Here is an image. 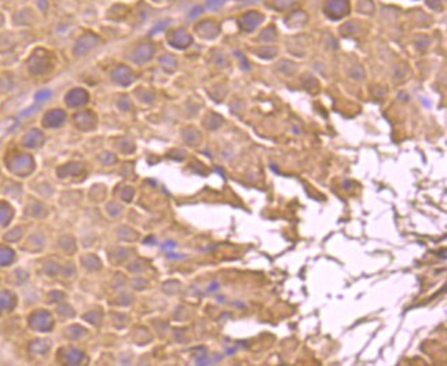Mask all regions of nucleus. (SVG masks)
Wrapping results in <instances>:
<instances>
[{
  "label": "nucleus",
  "instance_id": "f257e3e1",
  "mask_svg": "<svg viewBox=\"0 0 447 366\" xmlns=\"http://www.w3.org/2000/svg\"><path fill=\"white\" fill-rule=\"evenodd\" d=\"M350 1L348 0H328L324 4V11L330 20H341L350 13Z\"/></svg>",
  "mask_w": 447,
  "mask_h": 366
},
{
  "label": "nucleus",
  "instance_id": "f03ea898",
  "mask_svg": "<svg viewBox=\"0 0 447 366\" xmlns=\"http://www.w3.org/2000/svg\"><path fill=\"white\" fill-rule=\"evenodd\" d=\"M98 41H99V38H98L97 35L87 32L83 36H80V39L76 41L73 51H75V54H76L78 57L85 55L88 51H91L94 47L97 46Z\"/></svg>",
  "mask_w": 447,
  "mask_h": 366
},
{
  "label": "nucleus",
  "instance_id": "7ed1b4c3",
  "mask_svg": "<svg viewBox=\"0 0 447 366\" xmlns=\"http://www.w3.org/2000/svg\"><path fill=\"white\" fill-rule=\"evenodd\" d=\"M264 16L259 11H248L244 16L239 18V28L244 32H252L254 31L260 23L263 22Z\"/></svg>",
  "mask_w": 447,
  "mask_h": 366
},
{
  "label": "nucleus",
  "instance_id": "20e7f679",
  "mask_svg": "<svg viewBox=\"0 0 447 366\" xmlns=\"http://www.w3.org/2000/svg\"><path fill=\"white\" fill-rule=\"evenodd\" d=\"M8 168L16 172L18 175H26L29 174L32 169H33V160L29 156H25V154H19L13 159V161L10 163Z\"/></svg>",
  "mask_w": 447,
  "mask_h": 366
},
{
  "label": "nucleus",
  "instance_id": "39448f33",
  "mask_svg": "<svg viewBox=\"0 0 447 366\" xmlns=\"http://www.w3.org/2000/svg\"><path fill=\"white\" fill-rule=\"evenodd\" d=\"M168 41L171 43V46L176 47L179 50H183L186 47H189L192 44L193 39L189 35V32L183 29V28H177L175 31H172L168 35Z\"/></svg>",
  "mask_w": 447,
  "mask_h": 366
},
{
  "label": "nucleus",
  "instance_id": "423d86ee",
  "mask_svg": "<svg viewBox=\"0 0 447 366\" xmlns=\"http://www.w3.org/2000/svg\"><path fill=\"white\" fill-rule=\"evenodd\" d=\"M153 54H155V47L150 43H142L135 47V50L132 51L131 60L135 63H145L153 57Z\"/></svg>",
  "mask_w": 447,
  "mask_h": 366
},
{
  "label": "nucleus",
  "instance_id": "0eeeda50",
  "mask_svg": "<svg viewBox=\"0 0 447 366\" xmlns=\"http://www.w3.org/2000/svg\"><path fill=\"white\" fill-rule=\"evenodd\" d=\"M47 66H48V60H47V54L44 51H36L31 57L29 60V70L32 73H43L46 72Z\"/></svg>",
  "mask_w": 447,
  "mask_h": 366
},
{
  "label": "nucleus",
  "instance_id": "6e6552de",
  "mask_svg": "<svg viewBox=\"0 0 447 366\" xmlns=\"http://www.w3.org/2000/svg\"><path fill=\"white\" fill-rule=\"evenodd\" d=\"M195 31H197V33L200 35L201 38L214 39L219 35L220 29H219V25L215 21L207 20V21H202V22L198 23L195 26Z\"/></svg>",
  "mask_w": 447,
  "mask_h": 366
},
{
  "label": "nucleus",
  "instance_id": "1a4fd4ad",
  "mask_svg": "<svg viewBox=\"0 0 447 366\" xmlns=\"http://www.w3.org/2000/svg\"><path fill=\"white\" fill-rule=\"evenodd\" d=\"M112 77H113V80H115L117 84H120V85H130V84L134 81V73H132V70L130 68H127V66H123V65L113 70Z\"/></svg>",
  "mask_w": 447,
  "mask_h": 366
},
{
  "label": "nucleus",
  "instance_id": "9d476101",
  "mask_svg": "<svg viewBox=\"0 0 447 366\" xmlns=\"http://www.w3.org/2000/svg\"><path fill=\"white\" fill-rule=\"evenodd\" d=\"M307 22H309V16L301 10L291 11L285 18V23L291 28H301Z\"/></svg>",
  "mask_w": 447,
  "mask_h": 366
},
{
  "label": "nucleus",
  "instance_id": "9b49d317",
  "mask_svg": "<svg viewBox=\"0 0 447 366\" xmlns=\"http://www.w3.org/2000/svg\"><path fill=\"white\" fill-rule=\"evenodd\" d=\"M31 325L32 328L40 329V330H47V329H50V326L53 325V321H51L50 314L44 313V311H39V313H35L32 315Z\"/></svg>",
  "mask_w": 447,
  "mask_h": 366
},
{
  "label": "nucleus",
  "instance_id": "f8f14e48",
  "mask_svg": "<svg viewBox=\"0 0 447 366\" xmlns=\"http://www.w3.org/2000/svg\"><path fill=\"white\" fill-rule=\"evenodd\" d=\"M65 113L59 110V109H54V110H51V112H48L44 116V119H43V124L46 125V127H58V125H61L62 122H65Z\"/></svg>",
  "mask_w": 447,
  "mask_h": 366
},
{
  "label": "nucleus",
  "instance_id": "ddd939ff",
  "mask_svg": "<svg viewBox=\"0 0 447 366\" xmlns=\"http://www.w3.org/2000/svg\"><path fill=\"white\" fill-rule=\"evenodd\" d=\"M87 98H88L87 92L83 91V90H80V88H76V90L70 91L69 94L66 95V103H68L70 107L81 106V105H84L85 102H87Z\"/></svg>",
  "mask_w": 447,
  "mask_h": 366
},
{
  "label": "nucleus",
  "instance_id": "4468645a",
  "mask_svg": "<svg viewBox=\"0 0 447 366\" xmlns=\"http://www.w3.org/2000/svg\"><path fill=\"white\" fill-rule=\"evenodd\" d=\"M43 139H44L43 134L39 130H32L23 137V145L28 147H36V146L41 145Z\"/></svg>",
  "mask_w": 447,
  "mask_h": 366
},
{
  "label": "nucleus",
  "instance_id": "2eb2a0df",
  "mask_svg": "<svg viewBox=\"0 0 447 366\" xmlns=\"http://www.w3.org/2000/svg\"><path fill=\"white\" fill-rule=\"evenodd\" d=\"M14 305H16V298L11 293H8V292L0 293V311L11 310V307Z\"/></svg>",
  "mask_w": 447,
  "mask_h": 366
},
{
  "label": "nucleus",
  "instance_id": "dca6fc26",
  "mask_svg": "<svg viewBox=\"0 0 447 366\" xmlns=\"http://www.w3.org/2000/svg\"><path fill=\"white\" fill-rule=\"evenodd\" d=\"M277 39V29L270 25V26H267V28H264V31L260 33V36H259V40L260 41H264V43H270V41H274Z\"/></svg>",
  "mask_w": 447,
  "mask_h": 366
},
{
  "label": "nucleus",
  "instance_id": "f3484780",
  "mask_svg": "<svg viewBox=\"0 0 447 366\" xmlns=\"http://www.w3.org/2000/svg\"><path fill=\"white\" fill-rule=\"evenodd\" d=\"M256 53H257V55H259L260 58L271 60V58H274V55H277L278 48L274 46H263L260 47Z\"/></svg>",
  "mask_w": 447,
  "mask_h": 366
},
{
  "label": "nucleus",
  "instance_id": "a211bd4d",
  "mask_svg": "<svg viewBox=\"0 0 447 366\" xmlns=\"http://www.w3.org/2000/svg\"><path fill=\"white\" fill-rule=\"evenodd\" d=\"M14 259V253L6 246H0V266H7Z\"/></svg>",
  "mask_w": 447,
  "mask_h": 366
},
{
  "label": "nucleus",
  "instance_id": "6ab92c4d",
  "mask_svg": "<svg viewBox=\"0 0 447 366\" xmlns=\"http://www.w3.org/2000/svg\"><path fill=\"white\" fill-rule=\"evenodd\" d=\"M11 216H13L11 208L4 203H0V224H3V226L7 224L11 219Z\"/></svg>",
  "mask_w": 447,
  "mask_h": 366
},
{
  "label": "nucleus",
  "instance_id": "aec40b11",
  "mask_svg": "<svg viewBox=\"0 0 447 366\" xmlns=\"http://www.w3.org/2000/svg\"><path fill=\"white\" fill-rule=\"evenodd\" d=\"M296 1H297V0H272L271 7L275 8L278 11H286V10H289L292 6H294Z\"/></svg>",
  "mask_w": 447,
  "mask_h": 366
},
{
  "label": "nucleus",
  "instance_id": "412c9836",
  "mask_svg": "<svg viewBox=\"0 0 447 366\" xmlns=\"http://www.w3.org/2000/svg\"><path fill=\"white\" fill-rule=\"evenodd\" d=\"M277 69L279 72H282V73H285V75H292L293 72H296V69H297V65L296 63H293L291 61H279L277 65Z\"/></svg>",
  "mask_w": 447,
  "mask_h": 366
},
{
  "label": "nucleus",
  "instance_id": "4be33fe9",
  "mask_svg": "<svg viewBox=\"0 0 447 366\" xmlns=\"http://www.w3.org/2000/svg\"><path fill=\"white\" fill-rule=\"evenodd\" d=\"M160 62H161L162 68L165 69V70H168V72H172V70H175V68H176V60L171 54L162 55Z\"/></svg>",
  "mask_w": 447,
  "mask_h": 366
},
{
  "label": "nucleus",
  "instance_id": "5701e85b",
  "mask_svg": "<svg viewBox=\"0 0 447 366\" xmlns=\"http://www.w3.org/2000/svg\"><path fill=\"white\" fill-rule=\"evenodd\" d=\"M358 11L363 14H371L374 11V3L371 0H359L358 1Z\"/></svg>",
  "mask_w": 447,
  "mask_h": 366
},
{
  "label": "nucleus",
  "instance_id": "b1692460",
  "mask_svg": "<svg viewBox=\"0 0 447 366\" xmlns=\"http://www.w3.org/2000/svg\"><path fill=\"white\" fill-rule=\"evenodd\" d=\"M350 75L354 80H362L365 77V70L361 66H354V68L350 70Z\"/></svg>",
  "mask_w": 447,
  "mask_h": 366
},
{
  "label": "nucleus",
  "instance_id": "393cba45",
  "mask_svg": "<svg viewBox=\"0 0 447 366\" xmlns=\"http://www.w3.org/2000/svg\"><path fill=\"white\" fill-rule=\"evenodd\" d=\"M341 29H350V31L344 32V33H346V35H348V33H351V35H352V33H358V32H359V26H358L356 21H354V22L351 21V22L346 23V25H344Z\"/></svg>",
  "mask_w": 447,
  "mask_h": 366
},
{
  "label": "nucleus",
  "instance_id": "a878e982",
  "mask_svg": "<svg viewBox=\"0 0 447 366\" xmlns=\"http://www.w3.org/2000/svg\"><path fill=\"white\" fill-rule=\"evenodd\" d=\"M50 97H51V91H50V90H43V91H40L36 94L35 100H36V102H44V101L48 100Z\"/></svg>",
  "mask_w": 447,
  "mask_h": 366
},
{
  "label": "nucleus",
  "instance_id": "bb28decb",
  "mask_svg": "<svg viewBox=\"0 0 447 366\" xmlns=\"http://www.w3.org/2000/svg\"><path fill=\"white\" fill-rule=\"evenodd\" d=\"M224 3L226 0H207V7L211 10H216V8L222 7Z\"/></svg>",
  "mask_w": 447,
  "mask_h": 366
},
{
  "label": "nucleus",
  "instance_id": "cd10ccee",
  "mask_svg": "<svg viewBox=\"0 0 447 366\" xmlns=\"http://www.w3.org/2000/svg\"><path fill=\"white\" fill-rule=\"evenodd\" d=\"M193 138H195L197 141L200 139V135L197 134V131H194V134H187V132H185V139L190 143V145H194V143H195V141H194Z\"/></svg>",
  "mask_w": 447,
  "mask_h": 366
},
{
  "label": "nucleus",
  "instance_id": "c85d7f7f",
  "mask_svg": "<svg viewBox=\"0 0 447 366\" xmlns=\"http://www.w3.org/2000/svg\"><path fill=\"white\" fill-rule=\"evenodd\" d=\"M168 25H170V21H162L161 23H158V25H157L155 28H153V29H152V32H150V35H155V33H157L158 31H164V29H165V28H167Z\"/></svg>",
  "mask_w": 447,
  "mask_h": 366
},
{
  "label": "nucleus",
  "instance_id": "c756f323",
  "mask_svg": "<svg viewBox=\"0 0 447 366\" xmlns=\"http://www.w3.org/2000/svg\"><path fill=\"white\" fill-rule=\"evenodd\" d=\"M427 4L433 10H440L442 8V0H428Z\"/></svg>",
  "mask_w": 447,
  "mask_h": 366
},
{
  "label": "nucleus",
  "instance_id": "7c9ffc66",
  "mask_svg": "<svg viewBox=\"0 0 447 366\" xmlns=\"http://www.w3.org/2000/svg\"><path fill=\"white\" fill-rule=\"evenodd\" d=\"M421 40L423 41H420V40H417V47L418 48H425V47L429 44V41H428V39L425 38V36H421Z\"/></svg>",
  "mask_w": 447,
  "mask_h": 366
},
{
  "label": "nucleus",
  "instance_id": "2f4dec72",
  "mask_svg": "<svg viewBox=\"0 0 447 366\" xmlns=\"http://www.w3.org/2000/svg\"><path fill=\"white\" fill-rule=\"evenodd\" d=\"M201 13H202V8H201V7H195V8H193V11H192V13L189 14V17H190V18H194V17L200 16Z\"/></svg>",
  "mask_w": 447,
  "mask_h": 366
},
{
  "label": "nucleus",
  "instance_id": "473e14b6",
  "mask_svg": "<svg viewBox=\"0 0 447 366\" xmlns=\"http://www.w3.org/2000/svg\"><path fill=\"white\" fill-rule=\"evenodd\" d=\"M46 1H47V0H39V6H40V7H41V8H43V10L46 8V4H47Z\"/></svg>",
  "mask_w": 447,
  "mask_h": 366
},
{
  "label": "nucleus",
  "instance_id": "72a5a7b5",
  "mask_svg": "<svg viewBox=\"0 0 447 366\" xmlns=\"http://www.w3.org/2000/svg\"><path fill=\"white\" fill-rule=\"evenodd\" d=\"M155 1H167V0H155Z\"/></svg>",
  "mask_w": 447,
  "mask_h": 366
}]
</instances>
